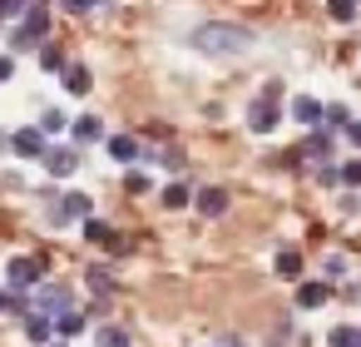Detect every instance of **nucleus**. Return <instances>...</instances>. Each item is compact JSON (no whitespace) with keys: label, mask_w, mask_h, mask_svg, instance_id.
Segmentation results:
<instances>
[{"label":"nucleus","mask_w":361,"mask_h":347,"mask_svg":"<svg viewBox=\"0 0 361 347\" xmlns=\"http://www.w3.org/2000/svg\"><path fill=\"white\" fill-rule=\"evenodd\" d=\"M11 149H16L20 159H40V154H45V134H40V129H16V134H11Z\"/></svg>","instance_id":"obj_9"},{"label":"nucleus","mask_w":361,"mask_h":347,"mask_svg":"<svg viewBox=\"0 0 361 347\" xmlns=\"http://www.w3.org/2000/svg\"><path fill=\"white\" fill-rule=\"evenodd\" d=\"M193 45H198L203 55H243V50L252 45V35L238 30V25H203V30L193 35Z\"/></svg>","instance_id":"obj_1"},{"label":"nucleus","mask_w":361,"mask_h":347,"mask_svg":"<svg viewBox=\"0 0 361 347\" xmlns=\"http://www.w3.org/2000/svg\"><path fill=\"white\" fill-rule=\"evenodd\" d=\"M11 75H16V55H0V85H6Z\"/></svg>","instance_id":"obj_34"},{"label":"nucleus","mask_w":361,"mask_h":347,"mask_svg":"<svg viewBox=\"0 0 361 347\" xmlns=\"http://www.w3.org/2000/svg\"><path fill=\"white\" fill-rule=\"evenodd\" d=\"M0 312H6V288H0Z\"/></svg>","instance_id":"obj_36"},{"label":"nucleus","mask_w":361,"mask_h":347,"mask_svg":"<svg viewBox=\"0 0 361 347\" xmlns=\"http://www.w3.org/2000/svg\"><path fill=\"white\" fill-rule=\"evenodd\" d=\"M35 129H40V134H45V139H50V134H65V129H70V119H65V114H60V110H45V114H40V124H35Z\"/></svg>","instance_id":"obj_21"},{"label":"nucleus","mask_w":361,"mask_h":347,"mask_svg":"<svg viewBox=\"0 0 361 347\" xmlns=\"http://www.w3.org/2000/svg\"><path fill=\"white\" fill-rule=\"evenodd\" d=\"M25 337H30V342H40V347H45V342H50V337H55V322H50V317H45V312H35V307H30V312H25Z\"/></svg>","instance_id":"obj_11"},{"label":"nucleus","mask_w":361,"mask_h":347,"mask_svg":"<svg viewBox=\"0 0 361 347\" xmlns=\"http://www.w3.org/2000/svg\"><path fill=\"white\" fill-rule=\"evenodd\" d=\"M60 6H65L70 16H90L94 6H104V0H60Z\"/></svg>","instance_id":"obj_31"},{"label":"nucleus","mask_w":361,"mask_h":347,"mask_svg":"<svg viewBox=\"0 0 361 347\" xmlns=\"http://www.w3.org/2000/svg\"><path fill=\"white\" fill-rule=\"evenodd\" d=\"M20 30H25L35 45L50 35V11H45V0H30V6H25V16H20Z\"/></svg>","instance_id":"obj_7"},{"label":"nucleus","mask_w":361,"mask_h":347,"mask_svg":"<svg viewBox=\"0 0 361 347\" xmlns=\"http://www.w3.org/2000/svg\"><path fill=\"white\" fill-rule=\"evenodd\" d=\"M30 0H0V20H20Z\"/></svg>","instance_id":"obj_28"},{"label":"nucleus","mask_w":361,"mask_h":347,"mask_svg":"<svg viewBox=\"0 0 361 347\" xmlns=\"http://www.w3.org/2000/svg\"><path fill=\"white\" fill-rule=\"evenodd\" d=\"M193 208H198L203 218H223V213H228V194L213 189V184H208V189H193Z\"/></svg>","instance_id":"obj_8"},{"label":"nucleus","mask_w":361,"mask_h":347,"mask_svg":"<svg viewBox=\"0 0 361 347\" xmlns=\"http://www.w3.org/2000/svg\"><path fill=\"white\" fill-rule=\"evenodd\" d=\"M45 347H70V342H45Z\"/></svg>","instance_id":"obj_37"},{"label":"nucleus","mask_w":361,"mask_h":347,"mask_svg":"<svg viewBox=\"0 0 361 347\" xmlns=\"http://www.w3.org/2000/svg\"><path fill=\"white\" fill-rule=\"evenodd\" d=\"M90 288H94L99 298H109V288H114V278H109V268H90Z\"/></svg>","instance_id":"obj_27"},{"label":"nucleus","mask_w":361,"mask_h":347,"mask_svg":"<svg viewBox=\"0 0 361 347\" xmlns=\"http://www.w3.org/2000/svg\"><path fill=\"white\" fill-rule=\"evenodd\" d=\"M331 298V283H302L297 288V307H322Z\"/></svg>","instance_id":"obj_16"},{"label":"nucleus","mask_w":361,"mask_h":347,"mask_svg":"<svg viewBox=\"0 0 361 347\" xmlns=\"http://www.w3.org/2000/svg\"><path fill=\"white\" fill-rule=\"evenodd\" d=\"M297 154H307V159H326V154H331V129H317Z\"/></svg>","instance_id":"obj_19"},{"label":"nucleus","mask_w":361,"mask_h":347,"mask_svg":"<svg viewBox=\"0 0 361 347\" xmlns=\"http://www.w3.org/2000/svg\"><path fill=\"white\" fill-rule=\"evenodd\" d=\"M109 154H114L119 164H134L144 149H139V139H134V134H109Z\"/></svg>","instance_id":"obj_12"},{"label":"nucleus","mask_w":361,"mask_h":347,"mask_svg":"<svg viewBox=\"0 0 361 347\" xmlns=\"http://www.w3.org/2000/svg\"><path fill=\"white\" fill-rule=\"evenodd\" d=\"M94 347H129V332L109 322V327H99V332H94Z\"/></svg>","instance_id":"obj_23"},{"label":"nucleus","mask_w":361,"mask_h":347,"mask_svg":"<svg viewBox=\"0 0 361 347\" xmlns=\"http://www.w3.org/2000/svg\"><path fill=\"white\" fill-rule=\"evenodd\" d=\"M292 119H297V124H322V105H317L312 95H297V100H292Z\"/></svg>","instance_id":"obj_13"},{"label":"nucleus","mask_w":361,"mask_h":347,"mask_svg":"<svg viewBox=\"0 0 361 347\" xmlns=\"http://www.w3.org/2000/svg\"><path fill=\"white\" fill-rule=\"evenodd\" d=\"M50 322H55V332H60V337H80V332H85V312H75V307L55 312Z\"/></svg>","instance_id":"obj_17"},{"label":"nucleus","mask_w":361,"mask_h":347,"mask_svg":"<svg viewBox=\"0 0 361 347\" xmlns=\"http://www.w3.org/2000/svg\"><path fill=\"white\" fill-rule=\"evenodd\" d=\"M326 11H331V20H356V0H326Z\"/></svg>","instance_id":"obj_26"},{"label":"nucleus","mask_w":361,"mask_h":347,"mask_svg":"<svg viewBox=\"0 0 361 347\" xmlns=\"http://www.w3.org/2000/svg\"><path fill=\"white\" fill-rule=\"evenodd\" d=\"M70 60H65V50L60 45H40V70H50V75H60Z\"/></svg>","instance_id":"obj_20"},{"label":"nucleus","mask_w":361,"mask_h":347,"mask_svg":"<svg viewBox=\"0 0 361 347\" xmlns=\"http://www.w3.org/2000/svg\"><path fill=\"white\" fill-rule=\"evenodd\" d=\"M317 179H322L326 189H336V184H341V174H336V164H322V169H317Z\"/></svg>","instance_id":"obj_33"},{"label":"nucleus","mask_w":361,"mask_h":347,"mask_svg":"<svg viewBox=\"0 0 361 347\" xmlns=\"http://www.w3.org/2000/svg\"><path fill=\"white\" fill-rule=\"evenodd\" d=\"M40 164L50 169V179H70V174L80 169V154H75V149H65V144H45Z\"/></svg>","instance_id":"obj_4"},{"label":"nucleus","mask_w":361,"mask_h":347,"mask_svg":"<svg viewBox=\"0 0 361 347\" xmlns=\"http://www.w3.org/2000/svg\"><path fill=\"white\" fill-rule=\"evenodd\" d=\"M341 273H346V258L341 253H326V283H336Z\"/></svg>","instance_id":"obj_32"},{"label":"nucleus","mask_w":361,"mask_h":347,"mask_svg":"<svg viewBox=\"0 0 361 347\" xmlns=\"http://www.w3.org/2000/svg\"><path fill=\"white\" fill-rule=\"evenodd\" d=\"M326 342H331V347H361V332H356V327H331Z\"/></svg>","instance_id":"obj_25"},{"label":"nucleus","mask_w":361,"mask_h":347,"mask_svg":"<svg viewBox=\"0 0 361 347\" xmlns=\"http://www.w3.org/2000/svg\"><path fill=\"white\" fill-rule=\"evenodd\" d=\"M90 213H94L90 194H65L60 204H50V223H70V218H90Z\"/></svg>","instance_id":"obj_6"},{"label":"nucleus","mask_w":361,"mask_h":347,"mask_svg":"<svg viewBox=\"0 0 361 347\" xmlns=\"http://www.w3.org/2000/svg\"><path fill=\"white\" fill-rule=\"evenodd\" d=\"M124 189H129V194H149V174H144V169H129Z\"/></svg>","instance_id":"obj_29"},{"label":"nucleus","mask_w":361,"mask_h":347,"mask_svg":"<svg viewBox=\"0 0 361 347\" xmlns=\"http://www.w3.org/2000/svg\"><path fill=\"white\" fill-rule=\"evenodd\" d=\"M346 139H351V144L361 149V119H351V124H346Z\"/></svg>","instance_id":"obj_35"},{"label":"nucleus","mask_w":361,"mask_h":347,"mask_svg":"<svg viewBox=\"0 0 361 347\" xmlns=\"http://www.w3.org/2000/svg\"><path fill=\"white\" fill-rule=\"evenodd\" d=\"M85 238H90V243H114V228H109L104 218L90 213V218H85Z\"/></svg>","instance_id":"obj_22"},{"label":"nucleus","mask_w":361,"mask_h":347,"mask_svg":"<svg viewBox=\"0 0 361 347\" xmlns=\"http://www.w3.org/2000/svg\"><path fill=\"white\" fill-rule=\"evenodd\" d=\"M35 312H45V317H55V312H65V307H75V293L65 288V283H40V293H35V302H30Z\"/></svg>","instance_id":"obj_2"},{"label":"nucleus","mask_w":361,"mask_h":347,"mask_svg":"<svg viewBox=\"0 0 361 347\" xmlns=\"http://www.w3.org/2000/svg\"><path fill=\"white\" fill-rule=\"evenodd\" d=\"M6 278H11V288H16V293H25V288H35V283L45 278V263H40V258H11Z\"/></svg>","instance_id":"obj_5"},{"label":"nucleus","mask_w":361,"mask_h":347,"mask_svg":"<svg viewBox=\"0 0 361 347\" xmlns=\"http://www.w3.org/2000/svg\"><path fill=\"white\" fill-rule=\"evenodd\" d=\"M60 75H65V90H70L75 100H85V95L94 90V75H90V65H65Z\"/></svg>","instance_id":"obj_10"},{"label":"nucleus","mask_w":361,"mask_h":347,"mask_svg":"<svg viewBox=\"0 0 361 347\" xmlns=\"http://www.w3.org/2000/svg\"><path fill=\"white\" fill-rule=\"evenodd\" d=\"M94 139H104L99 114H80V119H75V144H94Z\"/></svg>","instance_id":"obj_14"},{"label":"nucleus","mask_w":361,"mask_h":347,"mask_svg":"<svg viewBox=\"0 0 361 347\" xmlns=\"http://www.w3.org/2000/svg\"><path fill=\"white\" fill-rule=\"evenodd\" d=\"M272 268H277V278H287V283H297V278H302V253H297V248H282Z\"/></svg>","instance_id":"obj_15"},{"label":"nucleus","mask_w":361,"mask_h":347,"mask_svg":"<svg viewBox=\"0 0 361 347\" xmlns=\"http://www.w3.org/2000/svg\"><path fill=\"white\" fill-rule=\"evenodd\" d=\"M322 119H326V129H346L351 124V110L346 105H322Z\"/></svg>","instance_id":"obj_24"},{"label":"nucleus","mask_w":361,"mask_h":347,"mask_svg":"<svg viewBox=\"0 0 361 347\" xmlns=\"http://www.w3.org/2000/svg\"><path fill=\"white\" fill-rule=\"evenodd\" d=\"M277 119H282V110H277V100H267V95H257V100L247 105V129H252V134H272V129H277Z\"/></svg>","instance_id":"obj_3"},{"label":"nucleus","mask_w":361,"mask_h":347,"mask_svg":"<svg viewBox=\"0 0 361 347\" xmlns=\"http://www.w3.org/2000/svg\"><path fill=\"white\" fill-rule=\"evenodd\" d=\"M159 199H164V208H188V204H193V189L173 179V184H164V194H159Z\"/></svg>","instance_id":"obj_18"},{"label":"nucleus","mask_w":361,"mask_h":347,"mask_svg":"<svg viewBox=\"0 0 361 347\" xmlns=\"http://www.w3.org/2000/svg\"><path fill=\"white\" fill-rule=\"evenodd\" d=\"M336 174H341V184H346V189H361V159H351V164H346V169H336Z\"/></svg>","instance_id":"obj_30"}]
</instances>
